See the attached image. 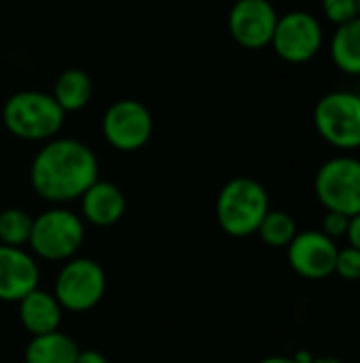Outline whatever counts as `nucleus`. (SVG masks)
<instances>
[{
    "label": "nucleus",
    "instance_id": "obj_1",
    "mask_svg": "<svg viewBox=\"0 0 360 363\" xmlns=\"http://www.w3.org/2000/svg\"><path fill=\"white\" fill-rule=\"evenodd\" d=\"M98 181V157L81 140L55 138L47 143L30 166L34 191L49 202L79 200Z\"/></svg>",
    "mask_w": 360,
    "mask_h": 363
},
{
    "label": "nucleus",
    "instance_id": "obj_2",
    "mask_svg": "<svg viewBox=\"0 0 360 363\" xmlns=\"http://www.w3.org/2000/svg\"><path fill=\"white\" fill-rule=\"evenodd\" d=\"M269 213L265 187L250 177H236L223 185L216 198V221L225 234L246 238L257 234L263 217Z\"/></svg>",
    "mask_w": 360,
    "mask_h": 363
},
{
    "label": "nucleus",
    "instance_id": "obj_3",
    "mask_svg": "<svg viewBox=\"0 0 360 363\" xmlns=\"http://www.w3.org/2000/svg\"><path fill=\"white\" fill-rule=\"evenodd\" d=\"M64 115L55 98L42 91H17L2 108L6 130L23 140L53 138L64 125Z\"/></svg>",
    "mask_w": 360,
    "mask_h": 363
},
{
    "label": "nucleus",
    "instance_id": "obj_4",
    "mask_svg": "<svg viewBox=\"0 0 360 363\" xmlns=\"http://www.w3.org/2000/svg\"><path fill=\"white\" fill-rule=\"evenodd\" d=\"M85 240L83 219L68 208H51L32 221L30 249L47 262H68Z\"/></svg>",
    "mask_w": 360,
    "mask_h": 363
},
{
    "label": "nucleus",
    "instance_id": "obj_5",
    "mask_svg": "<svg viewBox=\"0 0 360 363\" xmlns=\"http://www.w3.org/2000/svg\"><path fill=\"white\" fill-rule=\"evenodd\" d=\"M314 125L331 147L360 149V94L339 89L323 96L314 108Z\"/></svg>",
    "mask_w": 360,
    "mask_h": 363
},
{
    "label": "nucleus",
    "instance_id": "obj_6",
    "mask_svg": "<svg viewBox=\"0 0 360 363\" xmlns=\"http://www.w3.org/2000/svg\"><path fill=\"white\" fill-rule=\"evenodd\" d=\"M318 202L333 213L354 217L360 213V160L337 155L327 160L314 179Z\"/></svg>",
    "mask_w": 360,
    "mask_h": 363
},
{
    "label": "nucleus",
    "instance_id": "obj_7",
    "mask_svg": "<svg viewBox=\"0 0 360 363\" xmlns=\"http://www.w3.org/2000/svg\"><path fill=\"white\" fill-rule=\"evenodd\" d=\"M106 291L104 268L89 257H72L64 264L55 279V291L59 306L70 313H85L98 306Z\"/></svg>",
    "mask_w": 360,
    "mask_h": 363
},
{
    "label": "nucleus",
    "instance_id": "obj_8",
    "mask_svg": "<svg viewBox=\"0 0 360 363\" xmlns=\"http://www.w3.org/2000/svg\"><path fill=\"white\" fill-rule=\"evenodd\" d=\"M325 32L320 21L308 11H291L278 17L272 47L289 64L310 62L323 47Z\"/></svg>",
    "mask_w": 360,
    "mask_h": 363
},
{
    "label": "nucleus",
    "instance_id": "obj_9",
    "mask_svg": "<svg viewBox=\"0 0 360 363\" xmlns=\"http://www.w3.org/2000/svg\"><path fill=\"white\" fill-rule=\"evenodd\" d=\"M102 132L110 147L119 151H136L144 147L153 134V117L138 100H119L108 106L102 119Z\"/></svg>",
    "mask_w": 360,
    "mask_h": 363
},
{
    "label": "nucleus",
    "instance_id": "obj_10",
    "mask_svg": "<svg viewBox=\"0 0 360 363\" xmlns=\"http://www.w3.org/2000/svg\"><path fill=\"white\" fill-rule=\"evenodd\" d=\"M339 247L333 238L320 230L297 232L293 242L286 247L291 268L308 281H325L335 274Z\"/></svg>",
    "mask_w": 360,
    "mask_h": 363
},
{
    "label": "nucleus",
    "instance_id": "obj_11",
    "mask_svg": "<svg viewBox=\"0 0 360 363\" xmlns=\"http://www.w3.org/2000/svg\"><path fill=\"white\" fill-rule=\"evenodd\" d=\"M278 13L269 0H238L229 11V32L246 49H263L272 43Z\"/></svg>",
    "mask_w": 360,
    "mask_h": 363
},
{
    "label": "nucleus",
    "instance_id": "obj_12",
    "mask_svg": "<svg viewBox=\"0 0 360 363\" xmlns=\"http://www.w3.org/2000/svg\"><path fill=\"white\" fill-rule=\"evenodd\" d=\"M36 259L19 247L0 245V302H19L38 287Z\"/></svg>",
    "mask_w": 360,
    "mask_h": 363
},
{
    "label": "nucleus",
    "instance_id": "obj_13",
    "mask_svg": "<svg viewBox=\"0 0 360 363\" xmlns=\"http://www.w3.org/2000/svg\"><path fill=\"white\" fill-rule=\"evenodd\" d=\"M83 219L98 228L115 225L125 213V196L110 181H95L81 198Z\"/></svg>",
    "mask_w": 360,
    "mask_h": 363
},
{
    "label": "nucleus",
    "instance_id": "obj_14",
    "mask_svg": "<svg viewBox=\"0 0 360 363\" xmlns=\"http://www.w3.org/2000/svg\"><path fill=\"white\" fill-rule=\"evenodd\" d=\"M17 304H19V319L32 336H42L59 330L64 308L59 306L53 294L36 287Z\"/></svg>",
    "mask_w": 360,
    "mask_h": 363
},
{
    "label": "nucleus",
    "instance_id": "obj_15",
    "mask_svg": "<svg viewBox=\"0 0 360 363\" xmlns=\"http://www.w3.org/2000/svg\"><path fill=\"white\" fill-rule=\"evenodd\" d=\"M76 355V342L59 330L42 336H32L25 347V363H74Z\"/></svg>",
    "mask_w": 360,
    "mask_h": 363
},
{
    "label": "nucleus",
    "instance_id": "obj_16",
    "mask_svg": "<svg viewBox=\"0 0 360 363\" xmlns=\"http://www.w3.org/2000/svg\"><path fill=\"white\" fill-rule=\"evenodd\" d=\"M331 57L342 72L360 77V17L337 26L331 38Z\"/></svg>",
    "mask_w": 360,
    "mask_h": 363
},
{
    "label": "nucleus",
    "instance_id": "obj_17",
    "mask_svg": "<svg viewBox=\"0 0 360 363\" xmlns=\"http://www.w3.org/2000/svg\"><path fill=\"white\" fill-rule=\"evenodd\" d=\"M53 98L62 106L64 113L81 111L91 100V79H89V74L79 70V68L64 70L55 81Z\"/></svg>",
    "mask_w": 360,
    "mask_h": 363
},
{
    "label": "nucleus",
    "instance_id": "obj_18",
    "mask_svg": "<svg viewBox=\"0 0 360 363\" xmlns=\"http://www.w3.org/2000/svg\"><path fill=\"white\" fill-rule=\"evenodd\" d=\"M297 232H299L297 223L286 211H272V208L263 217V221L257 230L261 240L274 249H286L293 242V238L297 236Z\"/></svg>",
    "mask_w": 360,
    "mask_h": 363
},
{
    "label": "nucleus",
    "instance_id": "obj_19",
    "mask_svg": "<svg viewBox=\"0 0 360 363\" xmlns=\"http://www.w3.org/2000/svg\"><path fill=\"white\" fill-rule=\"evenodd\" d=\"M32 217L21 208H6L0 213V245L4 247H23L30 242Z\"/></svg>",
    "mask_w": 360,
    "mask_h": 363
},
{
    "label": "nucleus",
    "instance_id": "obj_20",
    "mask_svg": "<svg viewBox=\"0 0 360 363\" xmlns=\"http://www.w3.org/2000/svg\"><path fill=\"white\" fill-rule=\"evenodd\" d=\"M323 13L331 23L344 26L359 17V6L356 0H323Z\"/></svg>",
    "mask_w": 360,
    "mask_h": 363
},
{
    "label": "nucleus",
    "instance_id": "obj_21",
    "mask_svg": "<svg viewBox=\"0 0 360 363\" xmlns=\"http://www.w3.org/2000/svg\"><path fill=\"white\" fill-rule=\"evenodd\" d=\"M335 274L344 281L356 283L360 281V251L354 247L339 249L337 262H335Z\"/></svg>",
    "mask_w": 360,
    "mask_h": 363
},
{
    "label": "nucleus",
    "instance_id": "obj_22",
    "mask_svg": "<svg viewBox=\"0 0 360 363\" xmlns=\"http://www.w3.org/2000/svg\"><path fill=\"white\" fill-rule=\"evenodd\" d=\"M348 223H350V217L342 215V213H333V211H327L325 217H323V234H327L329 238L337 240L342 236H346L348 232Z\"/></svg>",
    "mask_w": 360,
    "mask_h": 363
},
{
    "label": "nucleus",
    "instance_id": "obj_23",
    "mask_svg": "<svg viewBox=\"0 0 360 363\" xmlns=\"http://www.w3.org/2000/svg\"><path fill=\"white\" fill-rule=\"evenodd\" d=\"M346 238H348V245L359 249L360 251V213L350 217V223H348V232H346Z\"/></svg>",
    "mask_w": 360,
    "mask_h": 363
},
{
    "label": "nucleus",
    "instance_id": "obj_24",
    "mask_svg": "<svg viewBox=\"0 0 360 363\" xmlns=\"http://www.w3.org/2000/svg\"><path fill=\"white\" fill-rule=\"evenodd\" d=\"M74 363H108V362H106V357H104L100 351H95V349H87V351H81V349H79V355H76V362Z\"/></svg>",
    "mask_w": 360,
    "mask_h": 363
},
{
    "label": "nucleus",
    "instance_id": "obj_25",
    "mask_svg": "<svg viewBox=\"0 0 360 363\" xmlns=\"http://www.w3.org/2000/svg\"><path fill=\"white\" fill-rule=\"evenodd\" d=\"M259 363H297L293 357H284V355H272V357H265Z\"/></svg>",
    "mask_w": 360,
    "mask_h": 363
},
{
    "label": "nucleus",
    "instance_id": "obj_26",
    "mask_svg": "<svg viewBox=\"0 0 360 363\" xmlns=\"http://www.w3.org/2000/svg\"><path fill=\"white\" fill-rule=\"evenodd\" d=\"M310 363H344L339 357H333V355H320V357H314Z\"/></svg>",
    "mask_w": 360,
    "mask_h": 363
},
{
    "label": "nucleus",
    "instance_id": "obj_27",
    "mask_svg": "<svg viewBox=\"0 0 360 363\" xmlns=\"http://www.w3.org/2000/svg\"><path fill=\"white\" fill-rule=\"evenodd\" d=\"M356 6H359V17H360V0H356Z\"/></svg>",
    "mask_w": 360,
    "mask_h": 363
}]
</instances>
